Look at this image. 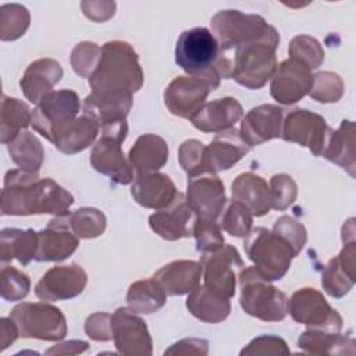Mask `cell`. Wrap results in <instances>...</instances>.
I'll use <instances>...</instances> for the list:
<instances>
[{"label":"cell","instance_id":"cell-1","mask_svg":"<svg viewBox=\"0 0 356 356\" xmlns=\"http://www.w3.org/2000/svg\"><path fill=\"white\" fill-rule=\"evenodd\" d=\"M74 203L72 195L50 178L40 179L38 172L13 170L6 174L1 192V214L28 216L68 213Z\"/></svg>","mask_w":356,"mask_h":356},{"label":"cell","instance_id":"cell-2","mask_svg":"<svg viewBox=\"0 0 356 356\" xmlns=\"http://www.w3.org/2000/svg\"><path fill=\"white\" fill-rule=\"evenodd\" d=\"M280 43L278 32L221 53L217 60L220 78H232L249 89L261 88L275 72V49Z\"/></svg>","mask_w":356,"mask_h":356},{"label":"cell","instance_id":"cell-3","mask_svg":"<svg viewBox=\"0 0 356 356\" xmlns=\"http://www.w3.org/2000/svg\"><path fill=\"white\" fill-rule=\"evenodd\" d=\"M89 83L92 93L132 96L143 83L138 54L125 42H107L102 47L99 64Z\"/></svg>","mask_w":356,"mask_h":356},{"label":"cell","instance_id":"cell-4","mask_svg":"<svg viewBox=\"0 0 356 356\" xmlns=\"http://www.w3.org/2000/svg\"><path fill=\"white\" fill-rule=\"evenodd\" d=\"M220 46L216 36L203 26L184 31L177 40L175 63L191 76L207 81L214 89L220 83L217 60Z\"/></svg>","mask_w":356,"mask_h":356},{"label":"cell","instance_id":"cell-5","mask_svg":"<svg viewBox=\"0 0 356 356\" xmlns=\"http://www.w3.org/2000/svg\"><path fill=\"white\" fill-rule=\"evenodd\" d=\"M243 246L254 268L268 281L281 280L296 256L295 249L282 235L263 227L253 228L246 235Z\"/></svg>","mask_w":356,"mask_h":356},{"label":"cell","instance_id":"cell-6","mask_svg":"<svg viewBox=\"0 0 356 356\" xmlns=\"http://www.w3.org/2000/svg\"><path fill=\"white\" fill-rule=\"evenodd\" d=\"M241 306L242 309L264 321L284 320L288 313V298L273 286L256 268L241 270Z\"/></svg>","mask_w":356,"mask_h":356},{"label":"cell","instance_id":"cell-7","mask_svg":"<svg viewBox=\"0 0 356 356\" xmlns=\"http://www.w3.org/2000/svg\"><path fill=\"white\" fill-rule=\"evenodd\" d=\"M211 26L221 53L252 43L277 31L268 25L263 17L243 14L236 10L217 13L211 19Z\"/></svg>","mask_w":356,"mask_h":356},{"label":"cell","instance_id":"cell-8","mask_svg":"<svg viewBox=\"0 0 356 356\" xmlns=\"http://www.w3.org/2000/svg\"><path fill=\"white\" fill-rule=\"evenodd\" d=\"M127 132L128 125L125 120L102 127V138L96 142L90 154V163L96 171L122 185L134 179V170L121 150Z\"/></svg>","mask_w":356,"mask_h":356},{"label":"cell","instance_id":"cell-9","mask_svg":"<svg viewBox=\"0 0 356 356\" xmlns=\"http://www.w3.org/2000/svg\"><path fill=\"white\" fill-rule=\"evenodd\" d=\"M10 317L24 338L60 341L67 334L64 314L47 303H21L11 310Z\"/></svg>","mask_w":356,"mask_h":356},{"label":"cell","instance_id":"cell-10","mask_svg":"<svg viewBox=\"0 0 356 356\" xmlns=\"http://www.w3.org/2000/svg\"><path fill=\"white\" fill-rule=\"evenodd\" d=\"M79 111V99L74 90L63 89L49 93L33 110L31 124L35 131L51 143L65 129Z\"/></svg>","mask_w":356,"mask_h":356},{"label":"cell","instance_id":"cell-11","mask_svg":"<svg viewBox=\"0 0 356 356\" xmlns=\"http://www.w3.org/2000/svg\"><path fill=\"white\" fill-rule=\"evenodd\" d=\"M202 274L204 286L227 299L234 296L236 274L243 268V261L232 245H224L214 252L203 253Z\"/></svg>","mask_w":356,"mask_h":356},{"label":"cell","instance_id":"cell-12","mask_svg":"<svg viewBox=\"0 0 356 356\" xmlns=\"http://www.w3.org/2000/svg\"><path fill=\"white\" fill-rule=\"evenodd\" d=\"M288 312L295 321L312 328L325 330L330 332H339L342 328L341 316L314 288L296 291L291 300H288Z\"/></svg>","mask_w":356,"mask_h":356},{"label":"cell","instance_id":"cell-13","mask_svg":"<svg viewBox=\"0 0 356 356\" xmlns=\"http://www.w3.org/2000/svg\"><path fill=\"white\" fill-rule=\"evenodd\" d=\"M332 129L318 114L307 110L291 111L282 122L281 138L307 146L314 156H323Z\"/></svg>","mask_w":356,"mask_h":356},{"label":"cell","instance_id":"cell-14","mask_svg":"<svg viewBox=\"0 0 356 356\" xmlns=\"http://www.w3.org/2000/svg\"><path fill=\"white\" fill-rule=\"evenodd\" d=\"M189 206L197 218L216 220L224 210L227 203L224 185L221 179L210 171H204L188 178Z\"/></svg>","mask_w":356,"mask_h":356},{"label":"cell","instance_id":"cell-15","mask_svg":"<svg viewBox=\"0 0 356 356\" xmlns=\"http://www.w3.org/2000/svg\"><path fill=\"white\" fill-rule=\"evenodd\" d=\"M197 220L196 213L189 206L184 193L177 192L170 204L149 217L150 228L167 241H177L193 235Z\"/></svg>","mask_w":356,"mask_h":356},{"label":"cell","instance_id":"cell-16","mask_svg":"<svg viewBox=\"0 0 356 356\" xmlns=\"http://www.w3.org/2000/svg\"><path fill=\"white\" fill-rule=\"evenodd\" d=\"M111 330L121 355H152V338L140 317L131 309L120 307L111 314Z\"/></svg>","mask_w":356,"mask_h":356},{"label":"cell","instance_id":"cell-17","mask_svg":"<svg viewBox=\"0 0 356 356\" xmlns=\"http://www.w3.org/2000/svg\"><path fill=\"white\" fill-rule=\"evenodd\" d=\"M86 282L88 277L81 266H57L44 273L35 286V293L42 300H65L78 296Z\"/></svg>","mask_w":356,"mask_h":356},{"label":"cell","instance_id":"cell-18","mask_svg":"<svg viewBox=\"0 0 356 356\" xmlns=\"http://www.w3.org/2000/svg\"><path fill=\"white\" fill-rule=\"evenodd\" d=\"M79 246V238L71 229L67 213L54 217L47 227L38 232V261H60L71 256Z\"/></svg>","mask_w":356,"mask_h":356},{"label":"cell","instance_id":"cell-19","mask_svg":"<svg viewBox=\"0 0 356 356\" xmlns=\"http://www.w3.org/2000/svg\"><path fill=\"white\" fill-rule=\"evenodd\" d=\"M271 78V96L282 104L300 100L310 92L313 85L312 70L293 58L281 63Z\"/></svg>","mask_w":356,"mask_h":356},{"label":"cell","instance_id":"cell-20","mask_svg":"<svg viewBox=\"0 0 356 356\" xmlns=\"http://www.w3.org/2000/svg\"><path fill=\"white\" fill-rule=\"evenodd\" d=\"M210 90H214V88L204 79L191 75L178 76L164 92L165 106L172 114L191 120L202 107Z\"/></svg>","mask_w":356,"mask_h":356},{"label":"cell","instance_id":"cell-21","mask_svg":"<svg viewBox=\"0 0 356 356\" xmlns=\"http://www.w3.org/2000/svg\"><path fill=\"white\" fill-rule=\"evenodd\" d=\"M284 110L274 104L252 108L241 124V136L248 146L261 145L273 138H281Z\"/></svg>","mask_w":356,"mask_h":356},{"label":"cell","instance_id":"cell-22","mask_svg":"<svg viewBox=\"0 0 356 356\" xmlns=\"http://www.w3.org/2000/svg\"><path fill=\"white\" fill-rule=\"evenodd\" d=\"M242 115L243 111L239 102L232 97H224L202 104L191 121L193 127L203 132H222L231 129Z\"/></svg>","mask_w":356,"mask_h":356},{"label":"cell","instance_id":"cell-23","mask_svg":"<svg viewBox=\"0 0 356 356\" xmlns=\"http://www.w3.org/2000/svg\"><path fill=\"white\" fill-rule=\"evenodd\" d=\"M250 146L242 139L236 129H227L218 132L210 146L204 152V167L206 171L216 172L221 170H228L236 161H239L248 152Z\"/></svg>","mask_w":356,"mask_h":356},{"label":"cell","instance_id":"cell-24","mask_svg":"<svg viewBox=\"0 0 356 356\" xmlns=\"http://www.w3.org/2000/svg\"><path fill=\"white\" fill-rule=\"evenodd\" d=\"M61 76L63 70L58 61L42 58L32 63L26 68L19 83L25 97L29 102L39 104L49 93H51L53 86L60 81Z\"/></svg>","mask_w":356,"mask_h":356},{"label":"cell","instance_id":"cell-25","mask_svg":"<svg viewBox=\"0 0 356 356\" xmlns=\"http://www.w3.org/2000/svg\"><path fill=\"white\" fill-rule=\"evenodd\" d=\"M131 195L136 203L149 209H163L177 195L174 182L160 172L138 175L132 184Z\"/></svg>","mask_w":356,"mask_h":356},{"label":"cell","instance_id":"cell-26","mask_svg":"<svg viewBox=\"0 0 356 356\" xmlns=\"http://www.w3.org/2000/svg\"><path fill=\"white\" fill-rule=\"evenodd\" d=\"M202 264L192 260L172 261L160 268L153 278L167 295H184L192 292L202 277Z\"/></svg>","mask_w":356,"mask_h":356},{"label":"cell","instance_id":"cell-27","mask_svg":"<svg viewBox=\"0 0 356 356\" xmlns=\"http://www.w3.org/2000/svg\"><path fill=\"white\" fill-rule=\"evenodd\" d=\"M355 253V241L352 239L345 245L342 252L335 259H331L327 264L323 273L321 285L331 296L341 298L353 286Z\"/></svg>","mask_w":356,"mask_h":356},{"label":"cell","instance_id":"cell-28","mask_svg":"<svg viewBox=\"0 0 356 356\" xmlns=\"http://www.w3.org/2000/svg\"><path fill=\"white\" fill-rule=\"evenodd\" d=\"M128 160L138 175L156 172L168 160L167 143L153 134L142 135L131 147Z\"/></svg>","mask_w":356,"mask_h":356},{"label":"cell","instance_id":"cell-29","mask_svg":"<svg viewBox=\"0 0 356 356\" xmlns=\"http://www.w3.org/2000/svg\"><path fill=\"white\" fill-rule=\"evenodd\" d=\"M232 197L234 200L242 203L252 216L260 217L268 213L271 209L270 189L267 182L252 172H245L238 175L232 182Z\"/></svg>","mask_w":356,"mask_h":356},{"label":"cell","instance_id":"cell-30","mask_svg":"<svg viewBox=\"0 0 356 356\" xmlns=\"http://www.w3.org/2000/svg\"><path fill=\"white\" fill-rule=\"evenodd\" d=\"M131 106L132 96L90 93L83 102V114L104 127L125 120Z\"/></svg>","mask_w":356,"mask_h":356},{"label":"cell","instance_id":"cell-31","mask_svg":"<svg viewBox=\"0 0 356 356\" xmlns=\"http://www.w3.org/2000/svg\"><path fill=\"white\" fill-rule=\"evenodd\" d=\"M189 312L204 323H220L229 314V299L207 289L204 285H197L186 299Z\"/></svg>","mask_w":356,"mask_h":356},{"label":"cell","instance_id":"cell-32","mask_svg":"<svg viewBox=\"0 0 356 356\" xmlns=\"http://www.w3.org/2000/svg\"><path fill=\"white\" fill-rule=\"evenodd\" d=\"M97 131L99 125L83 114L63 129L53 140V145L65 154H74L86 149L96 138Z\"/></svg>","mask_w":356,"mask_h":356},{"label":"cell","instance_id":"cell-33","mask_svg":"<svg viewBox=\"0 0 356 356\" xmlns=\"http://www.w3.org/2000/svg\"><path fill=\"white\" fill-rule=\"evenodd\" d=\"M38 250V232L33 229L7 228L1 231V261L17 259L26 266L35 259Z\"/></svg>","mask_w":356,"mask_h":356},{"label":"cell","instance_id":"cell-34","mask_svg":"<svg viewBox=\"0 0 356 356\" xmlns=\"http://www.w3.org/2000/svg\"><path fill=\"white\" fill-rule=\"evenodd\" d=\"M355 131L353 122L342 121L341 127L330 136L327 147L323 153L330 161L346 168L349 174L355 175Z\"/></svg>","mask_w":356,"mask_h":356},{"label":"cell","instance_id":"cell-35","mask_svg":"<svg viewBox=\"0 0 356 356\" xmlns=\"http://www.w3.org/2000/svg\"><path fill=\"white\" fill-rule=\"evenodd\" d=\"M165 292L160 284L152 277L149 280L136 281L129 286L127 303L135 313L150 314L165 303Z\"/></svg>","mask_w":356,"mask_h":356},{"label":"cell","instance_id":"cell-36","mask_svg":"<svg viewBox=\"0 0 356 356\" xmlns=\"http://www.w3.org/2000/svg\"><path fill=\"white\" fill-rule=\"evenodd\" d=\"M298 346L309 353H339V350L342 353H350L346 350V346L355 348V341L339 335V332L312 328L302 334Z\"/></svg>","mask_w":356,"mask_h":356},{"label":"cell","instance_id":"cell-37","mask_svg":"<svg viewBox=\"0 0 356 356\" xmlns=\"http://www.w3.org/2000/svg\"><path fill=\"white\" fill-rule=\"evenodd\" d=\"M8 152L13 161L25 171L38 172L43 161V147L40 142L26 131H21L10 143Z\"/></svg>","mask_w":356,"mask_h":356},{"label":"cell","instance_id":"cell-38","mask_svg":"<svg viewBox=\"0 0 356 356\" xmlns=\"http://www.w3.org/2000/svg\"><path fill=\"white\" fill-rule=\"evenodd\" d=\"M31 120L32 114L24 102L4 95L1 108V142L10 143L22 128L28 127Z\"/></svg>","mask_w":356,"mask_h":356},{"label":"cell","instance_id":"cell-39","mask_svg":"<svg viewBox=\"0 0 356 356\" xmlns=\"http://www.w3.org/2000/svg\"><path fill=\"white\" fill-rule=\"evenodd\" d=\"M67 220L78 238H96L106 228L104 214L92 207H82L74 213H67Z\"/></svg>","mask_w":356,"mask_h":356},{"label":"cell","instance_id":"cell-40","mask_svg":"<svg viewBox=\"0 0 356 356\" xmlns=\"http://www.w3.org/2000/svg\"><path fill=\"white\" fill-rule=\"evenodd\" d=\"M220 227L232 236H246L252 227V213L239 202L232 200L220 214Z\"/></svg>","mask_w":356,"mask_h":356},{"label":"cell","instance_id":"cell-41","mask_svg":"<svg viewBox=\"0 0 356 356\" xmlns=\"http://www.w3.org/2000/svg\"><path fill=\"white\" fill-rule=\"evenodd\" d=\"M1 39L14 40L24 35L29 25V13L24 6L7 4L1 7Z\"/></svg>","mask_w":356,"mask_h":356},{"label":"cell","instance_id":"cell-42","mask_svg":"<svg viewBox=\"0 0 356 356\" xmlns=\"http://www.w3.org/2000/svg\"><path fill=\"white\" fill-rule=\"evenodd\" d=\"M343 93V82L334 72H318L313 76L309 95L321 103L338 102Z\"/></svg>","mask_w":356,"mask_h":356},{"label":"cell","instance_id":"cell-43","mask_svg":"<svg viewBox=\"0 0 356 356\" xmlns=\"http://www.w3.org/2000/svg\"><path fill=\"white\" fill-rule=\"evenodd\" d=\"M291 58L307 65L310 70L317 68L324 60V51L320 43L310 36H296L289 44Z\"/></svg>","mask_w":356,"mask_h":356},{"label":"cell","instance_id":"cell-44","mask_svg":"<svg viewBox=\"0 0 356 356\" xmlns=\"http://www.w3.org/2000/svg\"><path fill=\"white\" fill-rule=\"evenodd\" d=\"M100 54L102 49L99 46L92 42H82L71 53V65L78 75L89 79L99 64Z\"/></svg>","mask_w":356,"mask_h":356},{"label":"cell","instance_id":"cell-45","mask_svg":"<svg viewBox=\"0 0 356 356\" xmlns=\"http://www.w3.org/2000/svg\"><path fill=\"white\" fill-rule=\"evenodd\" d=\"M193 235L196 238V249L202 253L214 252L224 246L221 227L216 222V220L197 218L193 227Z\"/></svg>","mask_w":356,"mask_h":356},{"label":"cell","instance_id":"cell-46","mask_svg":"<svg viewBox=\"0 0 356 356\" xmlns=\"http://www.w3.org/2000/svg\"><path fill=\"white\" fill-rule=\"evenodd\" d=\"M31 281L28 275L14 267H3L1 270V296L14 302L25 298L29 292Z\"/></svg>","mask_w":356,"mask_h":356},{"label":"cell","instance_id":"cell-47","mask_svg":"<svg viewBox=\"0 0 356 356\" xmlns=\"http://www.w3.org/2000/svg\"><path fill=\"white\" fill-rule=\"evenodd\" d=\"M204 152H206V146L196 139L185 140L181 145L178 159L182 168L188 172V177L206 171Z\"/></svg>","mask_w":356,"mask_h":356},{"label":"cell","instance_id":"cell-48","mask_svg":"<svg viewBox=\"0 0 356 356\" xmlns=\"http://www.w3.org/2000/svg\"><path fill=\"white\" fill-rule=\"evenodd\" d=\"M270 202L271 207L285 210L296 197V184L292 177L286 174L274 175L270 181Z\"/></svg>","mask_w":356,"mask_h":356},{"label":"cell","instance_id":"cell-49","mask_svg":"<svg viewBox=\"0 0 356 356\" xmlns=\"http://www.w3.org/2000/svg\"><path fill=\"white\" fill-rule=\"evenodd\" d=\"M273 231L282 235L292 245L296 254L302 250L303 245L306 243V229H305V227L300 222H298L296 220H293L292 217H288V216L280 217L275 221V224L273 227Z\"/></svg>","mask_w":356,"mask_h":356},{"label":"cell","instance_id":"cell-50","mask_svg":"<svg viewBox=\"0 0 356 356\" xmlns=\"http://www.w3.org/2000/svg\"><path fill=\"white\" fill-rule=\"evenodd\" d=\"M85 332L95 341H108L113 338L111 314L95 313L85 323Z\"/></svg>","mask_w":356,"mask_h":356},{"label":"cell","instance_id":"cell-51","mask_svg":"<svg viewBox=\"0 0 356 356\" xmlns=\"http://www.w3.org/2000/svg\"><path fill=\"white\" fill-rule=\"evenodd\" d=\"M249 353H263V355H271V353H289V349L286 348V343L284 339L278 337L264 335L253 339L248 348H243L241 350V355H249Z\"/></svg>","mask_w":356,"mask_h":356},{"label":"cell","instance_id":"cell-52","mask_svg":"<svg viewBox=\"0 0 356 356\" xmlns=\"http://www.w3.org/2000/svg\"><path fill=\"white\" fill-rule=\"evenodd\" d=\"M18 328L13 318H1V350L13 343L18 337Z\"/></svg>","mask_w":356,"mask_h":356}]
</instances>
